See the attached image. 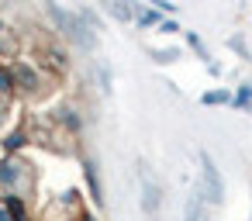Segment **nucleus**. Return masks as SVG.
<instances>
[{
  "label": "nucleus",
  "instance_id": "4",
  "mask_svg": "<svg viewBox=\"0 0 252 221\" xmlns=\"http://www.w3.org/2000/svg\"><path fill=\"white\" fill-rule=\"evenodd\" d=\"M187 221H204V207H200V193H193L187 200Z\"/></svg>",
  "mask_w": 252,
  "mask_h": 221
},
{
  "label": "nucleus",
  "instance_id": "1",
  "mask_svg": "<svg viewBox=\"0 0 252 221\" xmlns=\"http://www.w3.org/2000/svg\"><path fill=\"white\" fill-rule=\"evenodd\" d=\"M49 14H52V21L59 25V32H63L69 42H76V45H83V49H94V45H97L94 18H90L87 11H83V14H73V11H66V7L49 4Z\"/></svg>",
  "mask_w": 252,
  "mask_h": 221
},
{
  "label": "nucleus",
  "instance_id": "12",
  "mask_svg": "<svg viewBox=\"0 0 252 221\" xmlns=\"http://www.w3.org/2000/svg\"><path fill=\"white\" fill-rule=\"evenodd\" d=\"M11 87V73H0V90H7Z\"/></svg>",
  "mask_w": 252,
  "mask_h": 221
},
{
  "label": "nucleus",
  "instance_id": "8",
  "mask_svg": "<svg viewBox=\"0 0 252 221\" xmlns=\"http://www.w3.org/2000/svg\"><path fill=\"white\" fill-rule=\"evenodd\" d=\"M238 104L252 111V83H249V87H242V94H238Z\"/></svg>",
  "mask_w": 252,
  "mask_h": 221
},
{
  "label": "nucleus",
  "instance_id": "3",
  "mask_svg": "<svg viewBox=\"0 0 252 221\" xmlns=\"http://www.w3.org/2000/svg\"><path fill=\"white\" fill-rule=\"evenodd\" d=\"M138 180H142V211L156 218V211H159V200H162V190H159V183L152 180V169H149L145 162L138 166Z\"/></svg>",
  "mask_w": 252,
  "mask_h": 221
},
{
  "label": "nucleus",
  "instance_id": "10",
  "mask_svg": "<svg viewBox=\"0 0 252 221\" xmlns=\"http://www.w3.org/2000/svg\"><path fill=\"white\" fill-rule=\"evenodd\" d=\"M138 21H142V25H156V21H159V14H156V11H142V14H138Z\"/></svg>",
  "mask_w": 252,
  "mask_h": 221
},
{
  "label": "nucleus",
  "instance_id": "5",
  "mask_svg": "<svg viewBox=\"0 0 252 221\" xmlns=\"http://www.w3.org/2000/svg\"><path fill=\"white\" fill-rule=\"evenodd\" d=\"M228 100H231L228 90H207V94L200 97V104H228Z\"/></svg>",
  "mask_w": 252,
  "mask_h": 221
},
{
  "label": "nucleus",
  "instance_id": "7",
  "mask_svg": "<svg viewBox=\"0 0 252 221\" xmlns=\"http://www.w3.org/2000/svg\"><path fill=\"white\" fill-rule=\"evenodd\" d=\"M87 180H90V193H94V200L100 204L104 197H100V183H97V173H94V162H87Z\"/></svg>",
  "mask_w": 252,
  "mask_h": 221
},
{
  "label": "nucleus",
  "instance_id": "6",
  "mask_svg": "<svg viewBox=\"0 0 252 221\" xmlns=\"http://www.w3.org/2000/svg\"><path fill=\"white\" fill-rule=\"evenodd\" d=\"M107 14L118 18V21H128V18H131V7H128V4H107Z\"/></svg>",
  "mask_w": 252,
  "mask_h": 221
},
{
  "label": "nucleus",
  "instance_id": "9",
  "mask_svg": "<svg viewBox=\"0 0 252 221\" xmlns=\"http://www.w3.org/2000/svg\"><path fill=\"white\" fill-rule=\"evenodd\" d=\"M187 38H190V45H193V49H197V52H200V59H207V49H204V42H200V38H197V35H193V32H190V35H187Z\"/></svg>",
  "mask_w": 252,
  "mask_h": 221
},
{
  "label": "nucleus",
  "instance_id": "2",
  "mask_svg": "<svg viewBox=\"0 0 252 221\" xmlns=\"http://www.w3.org/2000/svg\"><path fill=\"white\" fill-rule=\"evenodd\" d=\"M207 204H221L224 200V187H221V176H218V166L211 162L207 152H200V190H197Z\"/></svg>",
  "mask_w": 252,
  "mask_h": 221
},
{
  "label": "nucleus",
  "instance_id": "11",
  "mask_svg": "<svg viewBox=\"0 0 252 221\" xmlns=\"http://www.w3.org/2000/svg\"><path fill=\"white\" fill-rule=\"evenodd\" d=\"M152 56H156L159 63H173V59H176V52H173V49H169V52H152Z\"/></svg>",
  "mask_w": 252,
  "mask_h": 221
},
{
  "label": "nucleus",
  "instance_id": "14",
  "mask_svg": "<svg viewBox=\"0 0 252 221\" xmlns=\"http://www.w3.org/2000/svg\"><path fill=\"white\" fill-rule=\"evenodd\" d=\"M0 118H4V107H0Z\"/></svg>",
  "mask_w": 252,
  "mask_h": 221
},
{
  "label": "nucleus",
  "instance_id": "13",
  "mask_svg": "<svg viewBox=\"0 0 252 221\" xmlns=\"http://www.w3.org/2000/svg\"><path fill=\"white\" fill-rule=\"evenodd\" d=\"M0 221H11V214H7L4 207H0Z\"/></svg>",
  "mask_w": 252,
  "mask_h": 221
},
{
  "label": "nucleus",
  "instance_id": "15",
  "mask_svg": "<svg viewBox=\"0 0 252 221\" xmlns=\"http://www.w3.org/2000/svg\"><path fill=\"white\" fill-rule=\"evenodd\" d=\"M83 221H94V218H83Z\"/></svg>",
  "mask_w": 252,
  "mask_h": 221
}]
</instances>
